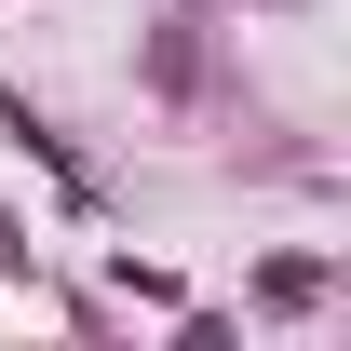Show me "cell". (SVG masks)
<instances>
[{
  "label": "cell",
  "instance_id": "cell-1",
  "mask_svg": "<svg viewBox=\"0 0 351 351\" xmlns=\"http://www.w3.org/2000/svg\"><path fill=\"white\" fill-rule=\"evenodd\" d=\"M0 243H14V217H0Z\"/></svg>",
  "mask_w": 351,
  "mask_h": 351
}]
</instances>
